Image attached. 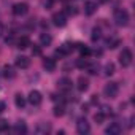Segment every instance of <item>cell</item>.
Here are the masks:
<instances>
[{
    "label": "cell",
    "instance_id": "1",
    "mask_svg": "<svg viewBox=\"0 0 135 135\" xmlns=\"http://www.w3.org/2000/svg\"><path fill=\"white\" fill-rule=\"evenodd\" d=\"M114 22L119 27H124L129 24V13L126 10H116L114 11Z\"/></svg>",
    "mask_w": 135,
    "mask_h": 135
},
{
    "label": "cell",
    "instance_id": "2",
    "mask_svg": "<svg viewBox=\"0 0 135 135\" xmlns=\"http://www.w3.org/2000/svg\"><path fill=\"white\" fill-rule=\"evenodd\" d=\"M132 59H133V56H132V51L130 49L126 48V49L121 51V54H119V64L122 67H129L132 64Z\"/></svg>",
    "mask_w": 135,
    "mask_h": 135
},
{
    "label": "cell",
    "instance_id": "3",
    "mask_svg": "<svg viewBox=\"0 0 135 135\" xmlns=\"http://www.w3.org/2000/svg\"><path fill=\"white\" fill-rule=\"evenodd\" d=\"M118 92H119V88H118L116 83H108V84H105V88H103V94H105V97H108V99H114V97L118 95Z\"/></svg>",
    "mask_w": 135,
    "mask_h": 135
},
{
    "label": "cell",
    "instance_id": "4",
    "mask_svg": "<svg viewBox=\"0 0 135 135\" xmlns=\"http://www.w3.org/2000/svg\"><path fill=\"white\" fill-rule=\"evenodd\" d=\"M11 11H13V15H15V16H24V15H27V11H29V5H27V3H24V2L15 3V5H13V8H11Z\"/></svg>",
    "mask_w": 135,
    "mask_h": 135
},
{
    "label": "cell",
    "instance_id": "5",
    "mask_svg": "<svg viewBox=\"0 0 135 135\" xmlns=\"http://www.w3.org/2000/svg\"><path fill=\"white\" fill-rule=\"evenodd\" d=\"M76 130H78V133L84 135V133H89V132H91V126H89V122H88L86 119H78V122H76Z\"/></svg>",
    "mask_w": 135,
    "mask_h": 135
},
{
    "label": "cell",
    "instance_id": "6",
    "mask_svg": "<svg viewBox=\"0 0 135 135\" xmlns=\"http://www.w3.org/2000/svg\"><path fill=\"white\" fill-rule=\"evenodd\" d=\"M52 24L57 27H64L67 24V16L64 13H54L52 15Z\"/></svg>",
    "mask_w": 135,
    "mask_h": 135
},
{
    "label": "cell",
    "instance_id": "7",
    "mask_svg": "<svg viewBox=\"0 0 135 135\" xmlns=\"http://www.w3.org/2000/svg\"><path fill=\"white\" fill-rule=\"evenodd\" d=\"M72 86H73V83H72L70 78H60V80L57 81V88H59L60 91H70Z\"/></svg>",
    "mask_w": 135,
    "mask_h": 135
},
{
    "label": "cell",
    "instance_id": "8",
    "mask_svg": "<svg viewBox=\"0 0 135 135\" xmlns=\"http://www.w3.org/2000/svg\"><path fill=\"white\" fill-rule=\"evenodd\" d=\"M41 100H43V97H41V94H40L38 91H32V92L29 94V102H30L33 107L40 105V103H41Z\"/></svg>",
    "mask_w": 135,
    "mask_h": 135
},
{
    "label": "cell",
    "instance_id": "9",
    "mask_svg": "<svg viewBox=\"0 0 135 135\" xmlns=\"http://www.w3.org/2000/svg\"><path fill=\"white\" fill-rule=\"evenodd\" d=\"M73 51V45L72 43H64L57 51H56V54L57 56H67V54H70Z\"/></svg>",
    "mask_w": 135,
    "mask_h": 135
},
{
    "label": "cell",
    "instance_id": "10",
    "mask_svg": "<svg viewBox=\"0 0 135 135\" xmlns=\"http://www.w3.org/2000/svg\"><path fill=\"white\" fill-rule=\"evenodd\" d=\"M16 67L18 69H29V65H30V59L29 57H26V56H19V57H16Z\"/></svg>",
    "mask_w": 135,
    "mask_h": 135
},
{
    "label": "cell",
    "instance_id": "11",
    "mask_svg": "<svg viewBox=\"0 0 135 135\" xmlns=\"http://www.w3.org/2000/svg\"><path fill=\"white\" fill-rule=\"evenodd\" d=\"M29 46H30V38H29L27 35H22V37L18 38V41H16V48H19V49H26V48H29Z\"/></svg>",
    "mask_w": 135,
    "mask_h": 135
},
{
    "label": "cell",
    "instance_id": "12",
    "mask_svg": "<svg viewBox=\"0 0 135 135\" xmlns=\"http://www.w3.org/2000/svg\"><path fill=\"white\" fill-rule=\"evenodd\" d=\"M121 132V126L118 124V122H111L107 129H105V133L107 135H118Z\"/></svg>",
    "mask_w": 135,
    "mask_h": 135
},
{
    "label": "cell",
    "instance_id": "13",
    "mask_svg": "<svg viewBox=\"0 0 135 135\" xmlns=\"http://www.w3.org/2000/svg\"><path fill=\"white\" fill-rule=\"evenodd\" d=\"M43 67H45L46 72H54L56 70V60L51 57H46V59H43Z\"/></svg>",
    "mask_w": 135,
    "mask_h": 135
},
{
    "label": "cell",
    "instance_id": "14",
    "mask_svg": "<svg viewBox=\"0 0 135 135\" xmlns=\"http://www.w3.org/2000/svg\"><path fill=\"white\" fill-rule=\"evenodd\" d=\"M95 11H97V3H95V2H86V3H84V13H86L88 16L94 15Z\"/></svg>",
    "mask_w": 135,
    "mask_h": 135
},
{
    "label": "cell",
    "instance_id": "15",
    "mask_svg": "<svg viewBox=\"0 0 135 135\" xmlns=\"http://www.w3.org/2000/svg\"><path fill=\"white\" fill-rule=\"evenodd\" d=\"M78 91H81V92H84V91H88V88H89V80L88 78H84V76H80L78 78Z\"/></svg>",
    "mask_w": 135,
    "mask_h": 135
},
{
    "label": "cell",
    "instance_id": "16",
    "mask_svg": "<svg viewBox=\"0 0 135 135\" xmlns=\"http://www.w3.org/2000/svg\"><path fill=\"white\" fill-rule=\"evenodd\" d=\"M3 76H5V78H10V80L16 76L13 67H10V65H5V67H3Z\"/></svg>",
    "mask_w": 135,
    "mask_h": 135
},
{
    "label": "cell",
    "instance_id": "17",
    "mask_svg": "<svg viewBox=\"0 0 135 135\" xmlns=\"http://www.w3.org/2000/svg\"><path fill=\"white\" fill-rule=\"evenodd\" d=\"M51 41H52V38H51V35H49V33H41V35H40V43H41L43 46L51 45Z\"/></svg>",
    "mask_w": 135,
    "mask_h": 135
},
{
    "label": "cell",
    "instance_id": "18",
    "mask_svg": "<svg viewBox=\"0 0 135 135\" xmlns=\"http://www.w3.org/2000/svg\"><path fill=\"white\" fill-rule=\"evenodd\" d=\"M13 130H15L16 133H26V132H27V127H26V124H24L22 121H19V122L13 127Z\"/></svg>",
    "mask_w": 135,
    "mask_h": 135
},
{
    "label": "cell",
    "instance_id": "19",
    "mask_svg": "<svg viewBox=\"0 0 135 135\" xmlns=\"http://www.w3.org/2000/svg\"><path fill=\"white\" fill-rule=\"evenodd\" d=\"M15 103H16L18 108H22V107L26 105V99H24V95H22V94H16V97H15Z\"/></svg>",
    "mask_w": 135,
    "mask_h": 135
},
{
    "label": "cell",
    "instance_id": "20",
    "mask_svg": "<svg viewBox=\"0 0 135 135\" xmlns=\"http://www.w3.org/2000/svg\"><path fill=\"white\" fill-rule=\"evenodd\" d=\"M49 130H51V126L46 124V122H41V124L37 126V132H38V133H46V132H49Z\"/></svg>",
    "mask_w": 135,
    "mask_h": 135
},
{
    "label": "cell",
    "instance_id": "21",
    "mask_svg": "<svg viewBox=\"0 0 135 135\" xmlns=\"http://www.w3.org/2000/svg\"><path fill=\"white\" fill-rule=\"evenodd\" d=\"M107 45H108V48L114 49V48H118V46L121 45V40H119V38H111V40L107 41Z\"/></svg>",
    "mask_w": 135,
    "mask_h": 135
},
{
    "label": "cell",
    "instance_id": "22",
    "mask_svg": "<svg viewBox=\"0 0 135 135\" xmlns=\"http://www.w3.org/2000/svg\"><path fill=\"white\" fill-rule=\"evenodd\" d=\"M76 67H78V69H86V67H89V62H88L86 59L80 57V59L76 60Z\"/></svg>",
    "mask_w": 135,
    "mask_h": 135
},
{
    "label": "cell",
    "instance_id": "23",
    "mask_svg": "<svg viewBox=\"0 0 135 135\" xmlns=\"http://www.w3.org/2000/svg\"><path fill=\"white\" fill-rule=\"evenodd\" d=\"M113 73H114V64H111V62H110V64H107V65H105V75H108V76H110V75H113Z\"/></svg>",
    "mask_w": 135,
    "mask_h": 135
},
{
    "label": "cell",
    "instance_id": "24",
    "mask_svg": "<svg viewBox=\"0 0 135 135\" xmlns=\"http://www.w3.org/2000/svg\"><path fill=\"white\" fill-rule=\"evenodd\" d=\"M8 129H10V124H8V121H5V119H0V132H8Z\"/></svg>",
    "mask_w": 135,
    "mask_h": 135
},
{
    "label": "cell",
    "instance_id": "25",
    "mask_svg": "<svg viewBox=\"0 0 135 135\" xmlns=\"http://www.w3.org/2000/svg\"><path fill=\"white\" fill-rule=\"evenodd\" d=\"M94 121L97 122V124H102L103 121H105V113H95V116H94Z\"/></svg>",
    "mask_w": 135,
    "mask_h": 135
},
{
    "label": "cell",
    "instance_id": "26",
    "mask_svg": "<svg viewBox=\"0 0 135 135\" xmlns=\"http://www.w3.org/2000/svg\"><path fill=\"white\" fill-rule=\"evenodd\" d=\"M100 37H102V32H100V29H97V27H95V29L92 30V40H94V41H97Z\"/></svg>",
    "mask_w": 135,
    "mask_h": 135
},
{
    "label": "cell",
    "instance_id": "27",
    "mask_svg": "<svg viewBox=\"0 0 135 135\" xmlns=\"http://www.w3.org/2000/svg\"><path fill=\"white\" fill-rule=\"evenodd\" d=\"M64 113H65L64 107H54V116H64Z\"/></svg>",
    "mask_w": 135,
    "mask_h": 135
},
{
    "label": "cell",
    "instance_id": "28",
    "mask_svg": "<svg viewBox=\"0 0 135 135\" xmlns=\"http://www.w3.org/2000/svg\"><path fill=\"white\" fill-rule=\"evenodd\" d=\"M32 54H33V56H40V54H41V48L33 45V48H32Z\"/></svg>",
    "mask_w": 135,
    "mask_h": 135
},
{
    "label": "cell",
    "instance_id": "29",
    "mask_svg": "<svg viewBox=\"0 0 135 135\" xmlns=\"http://www.w3.org/2000/svg\"><path fill=\"white\" fill-rule=\"evenodd\" d=\"M80 51H81V54L83 56H88L91 51H89V48H86V46H83V45H80Z\"/></svg>",
    "mask_w": 135,
    "mask_h": 135
},
{
    "label": "cell",
    "instance_id": "30",
    "mask_svg": "<svg viewBox=\"0 0 135 135\" xmlns=\"http://www.w3.org/2000/svg\"><path fill=\"white\" fill-rule=\"evenodd\" d=\"M89 73H92V75H95V73H97V67H95V65L89 67Z\"/></svg>",
    "mask_w": 135,
    "mask_h": 135
},
{
    "label": "cell",
    "instance_id": "31",
    "mask_svg": "<svg viewBox=\"0 0 135 135\" xmlns=\"http://www.w3.org/2000/svg\"><path fill=\"white\" fill-rule=\"evenodd\" d=\"M3 110H5V103L0 102V113H3Z\"/></svg>",
    "mask_w": 135,
    "mask_h": 135
},
{
    "label": "cell",
    "instance_id": "32",
    "mask_svg": "<svg viewBox=\"0 0 135 135\" xmlns=\"http://www.w3.org/2000/svg\"><path fill=\"white\" fill-rule=\"evenodd\" d=\"M2 29H3V27H2V24H0V35H2Z\"/></svg>",
    "mask_w": 135,
    "mask_h": 135
},
{
    "label": "cell",
    "instance_id": "33",
    "mask_svg": "<svg viewBox=\"0 0 135 135\" xmlns=\"http://www.w3.org/2000/svg\"><path fill=\"white\" fill-rule=\"evenodd\" d=\"M100 2H103V3H105V2H108V0H100Z\"/></svg>",
    "mask_w": 135,
    "mask_h": 135
}]
</instances>
